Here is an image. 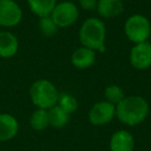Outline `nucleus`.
<instances>
[{
  "mask_svg": "<svg viewBox=\"0 0 151 151\" xmlns=\"http://www.w3.org/2000/svg\"><path fill=\"white\" fill-rule=\"evenodd\" d=\"M149 104L141 95H128L116 105V117L126 126H136L146 120Z\"/></svg>",
  "mask_w": 151,
  "mask_h": 151,
  "instance_id": "nucleus-1",
  "label": "nucleus"
},
{
  "mask_svg": "<svg viewBox=\"0 0 151 151\" xmlns=\"http://www.w3.org/2000/svg\"><path fill=\"white\" fill-rule=\"evenodd\" d=\"M107 29L104 21L99 18L91 17L86 19L79 30V40L83 47L93 51L104 52L106 49Z\"/></svg>",
  "mask_w": 151,
  "mask_h": 151,
  "instance_id": "nucleus-2",
  "label": "nucleus"
},
{
  "mask_svg": "<svg viewBox=\"0 0 151 151\" xmlns=\"http://www.w3.org/2000/svg\"><path fill=\"white\" fill-rule=\"evenodd\" d=\"M29 95L31 101L37 109L49 110L57 105L59 92L51 81L40 79L31 85Z\"/></svg>",
  "mask_w": 151,
  "mask_h": 151,
  "instance_id": "nucleus-3",
  "label": "nucleus"
},
{
  "mask_svg": "<svg viewBox=\"0 0 151 151\" xmlns=\"http://www.w3.org/2000/svg\"><path fill=\"white\" fill-rule=\"evenodd\" d=\"M124 33L132 42H148L151 30V23L147 17L141 14H134L126 19L124 23Z\"/></svg>",
  "mask_w": 151,
  "mask_h": 151,
  "instance_id": "nucleus-4",
  "label": "nucleus"
},
{
  "mask_svg": "<svg viewBox=\"0 0 151 151\" xmlns=\"http://www.w3.org/2000/svg\"><path fill=\"white\" fill-rule=\"evenodd\" d=\"M79 12L78 6L71 1H61L57 3L51 14V18L58 28H67L73 26L78 21Z\"/></svg>",
  "mask_w": 151,
  "mask_h": 151,
  "instance_id": "nucleus-5",
  "label": "nucleus"
},
{
  "mask_svg": "<svg viewBox=\"0 0 151 151\" xmlns=\"http://www.w3.org/2000/svg\"><path fill=\"white\" fill-rule=\"evenodd\" d=\"M116 117V106L107 101L94 104L89 110L88 120L94 126L109 124Z\"/></svg>",
  "mask_w": 151,
  "mask_h": 151,
  "instance_id": "nucleus-6",
  "label": "nucleus"
},
{
  "mask_svg": "<svg viewBox=\"0 0 151 151\" xmlns=\"http://www.w3.org/2000/svg\"><path fill=\"white\" fill-rule=\"evenodd\" d=\"M23 18L20 5L14 0H0V25L3 27H15Z\"/></svg>",
  "mask_w": 151,
  "mask_h": 151,
  "instance_id": "nucleus-7",
  "label": "nucleus"
},
{
  "mask_svg": "<svg viewBox=\"0 0 151 151\" xmlns=\"http://www.w3.org/2000/svg\"><path fill=\"white\" fill-rule=\"evenodd\" d=\"M129 62L134 68L145 70L151 67V44L149 42L134 45L129 53Z\"/></svg>",
  "mask_w": 151,
  "mask_h": 151,
  "instance_id": "nucleus-8",
  "label": "nucleus"
},
{
  "mask_svg": "<svg viewBox=\"0 0 151 151\" xmlns=\"http://www.w3.org/2000/svg\"><path fill=\"white\" fill-rule=\"evenodd\" d=\"M136 142L132 132L126 129H119L110 139V151H134Z\"/></svg>",
  "mask_w": 151,
  "mask_h": 151,
  "instance_id": "nucleus-9",
  "label": "nucleus"
},
{
  "mask_svg": "<svg viewBox=\"0 0 151 151\" xmlns=\"http://www.w3.org/2000/svg\"><path fill=\"white\" fill-rule=\"evenodd\" d=\"M95 59H96L95 51L83 46L73 51L70 57L71 64L79 69H86L91 67L94 64Z\"/></svg>",
  "mask_w": 151,
  "mask_h": 151,
  "instance_id": "nucleus-10",
  "label": "nucleus"
},
{
  "mask_svg": "<svg viewBox=\"0 0 151 151\" xmlns=\"http://www.w3.org/2000/svg\"><path fill=\"white\" fill-rule=\"evenodd\" d=\"M124 11L122 0H97L96 12L103 19H112L121 15Z\"/></svg>",
  "mask_w": 151,
  "mask_h": 151,
  "instance_id": "nucleus-11",
  "label": "nucleus"
},
{
  "mask_svg": "<svg viewBox=\"0 0 151 151\" xmlns=\"http://www.w3.org/2000/svg\"><path fill=\"white\" fill-rule=\"evenodd\" d=\"M19 122L13 115L0 113V142H6L17 136Z\"/></svg>",
  "mask_w": 151,
  "mask_h": 151,
  "instance_id": "nucleus-12",
  "label": "nucleus"
},
{
  "mask_svg": "<svg viewBox=\"0 0 151 151\" xmlns=\"http://www.w3.org/2000/svg\"><path fill=\"white\" fill-rule=\"evenodd\" d=\"M19 50V40L12 32H0V57L11 58L15 56Z\"/></svg>",
  "mask_w": 151,
  "mask_h": 151,
  "instance_id": "nucleus-13",
  "label": "nucleus"
},
{
  "mask_svg": "<svg viewBox=\"0 0 151 151\" xmlns=\"http://www.w3.org/2000/svg\"><path fill=\"white\" fill-rule=\"evenodd\" d=\"M30 11L38 18L51 16L53 9H55L57 0H27Z\"/></svg>",
  "mask_w": 151,
  "mask_h": 151,
  "instance_id": "nucleus-14",
  "label": "nucleus"
},
{
  "mask_svg": "<svg viewBox=\"0 0 151 151\" xmlns=\"http://www.w3.org/2000/svg\"><path fill=\"white\" fill-rule=\"evenodd\" d=\"M49 115V124L54 128H62L67 125L69 122L70 115L63 111L59 106H54L48 110Z\"/></svg>",
  "mask_w": 151,
  "mask_h": 151,
  "instance_id": "nucleus-15",
  "label": "nucleus"
},
{
  "mask_svg": "<svg viewBox=\"0 0 151 151\" xmlns=\"http://www.w3.org/2000/svg\"><path fill=\"white\" fill-rule=\"evenodd\" d=\"M30 126L32 129L36 132H42L46 128L50 126L49 124V115L48 110L44 109H36L30 116Z\"/></svg>",
  "mask_w": 151,
  "mask_h": 151,
  "instance_id": "nucleus-16",
  "label": "nucleus"
},
{
  "mask_svg": "<svg viewBox=\"0 0 151 151\" xmlns=\"http://www.w3.org/2000/svg\"><path fill=\"white\" fill-rule=\"evenodd\" d=\"M57 106H59L63 111H65L69 115L75 113L79 108L77 99L69 93H59Z\"/></svg>",
  "mask_w": 151,
  "mask_h": 151,
  "instance_id": "nucleus-17",
  "label": "nucleus"
},
{
  "mask_svg": "<svg viewBox=\"0 0 151 151\" xmlns=\"http://www.w3.org/2000/svg\"><path fill=\"white\" fill-rule=\"evenodd\" d=\"M104 95H105L106 101L115 106L117 104H119L125 97L123 89L118 86V85H109V86H107L105 91H104Z\"/></svg>",
  "mask_w": 151,
  "mask_h": 151,
  "instance_id": "nucleus-18",
  "label": "nucleus"
},
{
  "mask_svg": "<svg viewBox=\"0 0 151 151\" xmlns=\"http://www.w3.org/2000/svg\"><path fill=\"white\" fill-rule=\"evenodd\" d=\"M38 28H40V33L44 36H46V37H52V36H54L59 29L58 26L55 24V22L51 18V16L40 18Z\"/></svg>",
  "mask_w": 151,
  "mask_h": 151,
  "instance_id": "nucleus-19",
  "label": "nucleus"
},
{
  "mask_svg": "<svg viewBox=\"0 0 151 151\" xmlns=\"http://www.w3.org/2000/svg\"><path fill=\"white\" fill-rule=\"evenodd\" d=\"M78 2L79 5L85 11L91 12L96 9L97 0H78Z\"/></svg>",
  "mask_w": 151,
  "mask_h": 151,
  "instance_id": "nucleus-20",
  "label": "nucleus"
},
{
  "mask_svg": "<svg viewBox=\"0 0 151 151\" xmlns=\"http://www.w3.org/2000/svg\"><path fill=\"white\" fill-rule=\"evenodd\" d=\"M148 42L151 44V30H150V35H149V40H148Z\"/></svg>",
  "mask_w": 151,
  "mask_h": 151,
  "instance_id": "nucleus-21",
  "label": "nucleus"
}]
</instances>
